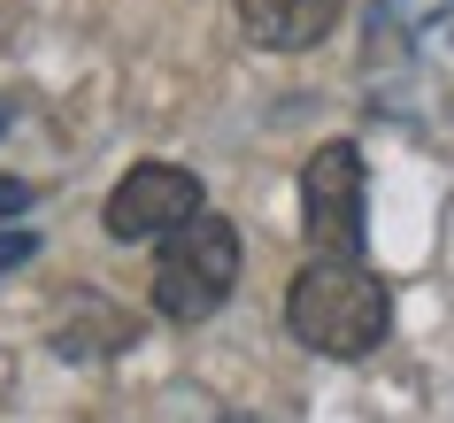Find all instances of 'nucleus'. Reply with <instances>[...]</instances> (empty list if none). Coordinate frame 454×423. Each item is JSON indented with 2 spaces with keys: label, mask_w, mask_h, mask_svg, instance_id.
<instances>
[{
  "label": "nucleus",
  "mask_w": 454,
  "mask_h": 423,
  "mask_svg": "<svg viewBox=\"0 0 454 423\" xmlns=\"http://www.w3.org/2000/svg\"><path fill=\"white\" fill-rule=\"evenodd\" d=\"M339 8H347V0H239V24H247V39L270 47V54H309L316 39L339 24Z\"/></svg>",
  "instance_id": "nucleus-6"
},
{
  "label": "nucleus",
  "mask_w": 454,
  "mask_h": 423,
  "mask_svg": "<svg viewBox=\"0 0 454 423\" xmlns=\"http://www.w3.org/2000/svg\"><path fill=\"white\" fill-rule=\"evenodd\" d=\"M362 154L347 139L316 146L309 169H301V231H309L316 262H362Z\"/></svg>",
  "instance_id": "nucleus-3"
},
{
  "label": "nucleus",
  "mask_w": 454,
  "mask_h": 423,
  "mask_svg": "<svg viewBox=\"0 0 454 423\" xmlns=\"http://www.w3.org/2000/svg\"><path fill=\"white\" fill-rule=\"evenodd\" d=\"M231 285H239V231L215 208H200L154 255V316H169V324H208L215 308L231 301Z\"/></svg>",
  "instance_id": "nucleus-2"
},
{
  "label": "nucleus",
  "mask_w": 454,
  "mask_h": 423,
  "mask_svg": "<svg viewBox=\"0 0 454 423\" xmlns=\"http://www.w3.org/2000/svg\"><path fill=\"white\" fill-rule=\"evenodd\" d=\"M200 208H208V192H200V177H192L185 162H139V169L116 177L100 223H108V239H123V247H146V239L162 247V239L185 231Z\"/></svg>",
  "instance_id": "nucleus-4"
},
{
  "label": "nucleus",
  "mask_w": 454,
  "mask_h": 423,
  "mask_svg": "<svg viewBox=\"0 0 454 423\" xmlns=\"http://www.w3.org/2000/svg\"><path fill=\"white\" fill-rule=\"evenodd\" d=\"M286 331L309 354H332V362H362L378 354V339L393 331V293L370 262H316L293 278L286 293Z\"/></svg>",
  "instance_id": "nucleus-1"
},
{
  "label": "nucleus",
  "mask_w": 454,
  "mask_h": 423,
  "mask_svg": "<svg viewBox=\"0 0 454 423\" xmlns=\"http://www.w3.org/2000/svg\"><path fill=\"white\" fill-rule=\"evenodd\" d=\"M31 255H39V231H31V223H24V231H0V278H8V270H24Z\"/></svg>",
  "instance_id": "nucleus-7"
},
{
  "label": "nucleus",
  "mask_w": 454,
  "mask_h": 423,
  "mask_svg": "<svg viewBox=\"0 0 454 423\" xmlns=\"http://www.w3.org/2000/svg\"><path fill=\"white\" fill-rule=\"evenodd\" d=\"M131 339H139V316L116 308L108 293H77V301L54 316V354H62V362H108V354H123Z\"/></svg>",
  "instance_id": "nucleus-5"
},
{
  "label": "nucleus",
  "mask_w": 454,
  "mask_h": 423,
  "mask_svg": "<svg viewBox=\"0 0 454 423\" xmlns=\"http://www.w3.org/2000/svg\"><path fill=\"white\" fill-rule=\"evenodd\" d=\"M223 423H254V416H223Z\"/></svg>",
  "instance_id": "nucleus-10"
},
{
  "label": "nucleus",
  "mask_w": 454,
  "mask_h": 423,
  "mask_svg": "<svg viewBox=\"0 0 454 423\" xmlns=\"http://www.w3.org/2000/svg\"><path fill=\"white\" fill-rule=\"evenodd\" d=\"M31 208V185L24 177H0V231H16V215Z\"/></svg>",
  "instance_id": "nucleus-8"
},
{
  "label": "nucleus",
  "mask_w": 454,
  "mask_h": 423,
  "mask_svg": "<svg viewBox=\"0 0 454 423\" xmlns=\"http://www.w3.org/2000/svg\"><path fill=\"white\" fill-rule=\"evenodd\" d=\"M8 116H16V108H8V100H0V131H8Z\"/></svg>",
  "instance_id": "nucleus-9"
}]
</instances>
